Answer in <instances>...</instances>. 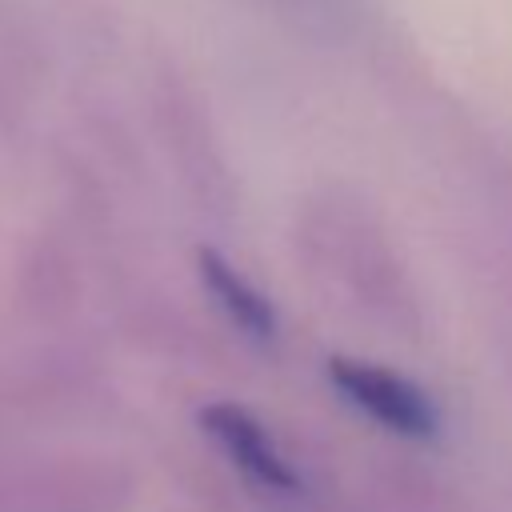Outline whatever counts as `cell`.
I'll list each match as a JSON object with an SVG mask.
<instances>
[{
  "label": "cell",
  "instance_id": "cell-1",
  "mask_svg": "<svg viewBox=\"0 0 512 512\" xmlns=\"http://www.w3.org/2000/svg\"><path fill=\"white\" fill-rule=\"evenodd\" d=\"M328 380L368 420H376L408 440H428L440 428L436 404L412 380L396 376L392 368H376V364H360V360H332Z\"/></svg>",
  "mask_w": 512,
  "mask_h": 512
},
{
  "label": "cell",
  "instance_id": "cell-2",
  "mask_svg": "<svg viewBox=\"0 0 512 512\" xmlns=\"http://www.w3.org/2000/svg\"><path fill=\"white\" fill-rule=\"evenodd\" d=\"M204 432L228 452V460L256 484L268 492H300V476L296 468L280 456V448L272 444L268 428L240 404H212L200 412Z\"/></svg>",
  "mask_w": 512,
  "mask_h": 512
},
{
  "label": "cell",
  "instance_id": "cell-3",
  "mask_svg": "<svg viewBox=\"0 0 512 512\" xmlns=\"http://www.w3.org/2000/svg\"><path fill=\"white\" fill-rule=\"evenodd\" d=\"M200 276H204L212 300L220 304V312L240 332H248L252 340H272L276 336V312H272L268 296L256 284H248L220 252H208V248L200 252Z\"/></svg>",
  "mask_w": 512,
  "mask_h": 512
}]
</instances>
